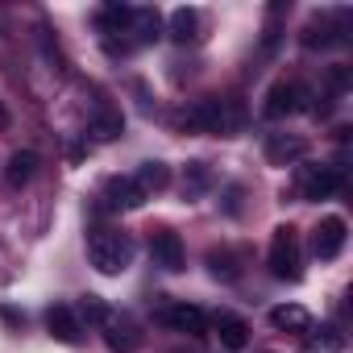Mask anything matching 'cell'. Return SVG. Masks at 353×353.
<instances>
[{
	"label": "cell",
	"instance_id": "1",
	"mask_svg": "<svg viewBox=\"0 0 353 353\" xmlns=\"http://www.w3.org/2000/svg\"><path fill=\"white\" fill-rule=\"evenodd\" d=\"M183 125H188V129H200V133H221V137H233V133H241L245 112H241V104H237V100L204 96V100H196V104L183 112Z\"/></svg>",
	"mask_w": 353,
	"mask_h": 353
},
{
	"label": "cell",
	"instance_id": "2",
	"mask_svg": "<svg viewBox=\"0 0 353 353\" xmlns=\"http://www.w3.org/2000/svg\"><path fill=\"white\" fill-rule=\"evenodd\" d=\"M133 254H137V245H133V237H129L125 229L100 225V229H92V237H88V262H92L100 274H125L129 262H133Z\"/></svg>",
	"mask_w": 353,
	"mask_h": 353
},
{
	"label": "cell",
	"instance_id": "3",
	"mask_svg": "<svg viewBox=\"0 0 353 353\" xmlns=\"http://www.w3.org/2000/svg\"><path fill=\"white\" fill-rule=\"evenodd\" d=\"M270 274L283 283H299L303 279V254H299V233L291 225H279L270 237Z\"/></svg>",
	"mask_w": 353,
	"mask_h": 353
},
{
	"label": "cell",
	"instance_id": "4",
	"mask_svg": "<svg viewBox=\"0 0 353 353\" xmlns=\"http://www.w3.org/2000/svg\"><path fill=\"white\" fill-rule=\"evenodd\" d=\"M307 108H312V104H307V88L295 83V79H283V83H274V88L266 92L262 117H266V121H287V117L307 112Z\"/></svg>",
	"mask_w": 353,
	"mask_h": 353
},
{
	"label": "cell",
	"instance_id": "5",
	"mask_svg": "<svg viewBox=\"0 0 353 353\" xmlns=\"http://www.w3.org/2000/svg\"><path fill=\"white\" fill-rule=\"evenodd\" d=\"M104 345L112 349V353H137L141 349V324L133 320V316H125V312H108L104 316Z\"/></svg>",
	"mask_w": 353,
	"mask_h": 353
},
{
	"label": "cell",
	"instance_id": "6",
	"mask_svg": "<svg viewBox=\"0 0 353 353\" xmlns=\"http://www.w3.org/2000/svg\"><path fill=\"white\" fill-rule=\"evenodd\" d=\"M158 320H162V328L183 332V336H204V332H208V316H204V307H196V303H188V299L166 303V307L158 312Z\"/></svg>",
	"mask_w": 353,
	"mask_h": 353
},
{
	"label": "cell",
	"instance_id": "7",
	"mask_svg": "<svg viewBox=\"0 0 353 353\" xmlns=\"http://www.w3.org/2000/svg\"><path fill=\"white\" fill-rule=\"evenodd\" d=\"M345 188V170L341 166H303L299 170V192L303 200H328Z\"/></svg>",
	"mask_w": 353,
	"mask_h": 353
},
{
	"label": "cell",
	"instance_id": "8",
	"mask_svg": "<svg viewBox=\"0 0 353 353\" xmlns=\"http://www.w3.org/2000/svg\"><path fill=\"white\" fill-rule=\"evenodd\" d=\"M349 38V13H328L320 21H312L303 30V46L307 50H324V46H341Z\"/></svg>",
	"mask_w": 353,
	"mask_h": 353
},
{
	"label": "cell",
	"instance_id": "9",
	"mask_svg": "<svg viewBox=\"0 0 353 353\" xmlns=\"http://www.w3.org/2000/svg\"><path fill=\"white\" fill-rule=\"evenodd\" d=\"M345 237H349V225H345L341 216H324V221L316 225V233H312V254H316L320 262H332V258L345 250Z\"/></svg>",
	"mask_w": 353,
	"mask_h": 353
},
{
	"label": "cell",
	"instance_id": "10",
	"mask_svg": "<svg viewBox=\"0 0 353 353\" xmlns=\"http://www.w3.org/2000/svg\"><path fill=\"white\" fill-rule=\"evenodd\" d=\"M150 254H154V266H162V270H170V274H179L183 262H188L179 233H170V229H158V233L150 237Z\"/></svg>",
	"mask_w": 353,
	"mask_h": 353
},
{
	"label": "cell",
	"instance_id": "11",
	"mask_svg": "<svg viewBox=\"0 0 353 353\" xmlns=\"http://www.w3.org/2000/svg\"><path fill=\"white\" fill-rule=\"evenodd\" d=\"M100 200H104V208H112V212H121V208H141V204H145V196L137 192V183L129 179V174H112V179L100 188Z\"/></svg>",
	"mask_w": 353,
	"mask_h": 353
},
{
	"label": "cell",
	"instance_id": "12",
	"mask_svg": "<svg viewBox=\"0 0 353 353\" xmlns=\"http://www.w3.org/2000/svg\"><path fill=\"white\" fill-rule=\"evenodd\" d=\"M307 154V141L295 137V133H266V162L274 166H291Z\"/></svg>",
	"mask_w": 353,
	"mask_h": 353
},
{
	"label": "cell",
	"instance_id": "13",
	"mask_svg": "<svg viewBox=\"0 0 353 353\" xmlns=\"http://www.w3.org/2000/svg\"><path fill=\"white\" fill-rule=\"evenodd\" d=\"M46 328H50V336H54V341H63V345H79V341H83L79 316H75L67 303H54V307L46 312Z\"/></svg>",
	"mask_w": 353,
	"mask_h": 353
},
{
	"label": "cell",
	"instance_id": "14",
	"mask_svg": "<svg viewBox=\"0 0 353 353\" xmlns=\"http://www.w3.org/2000/svg\"><path fill=\"white\" fill-rule=\"evenodd\" d=\"M129 179L137 183V192L150 200V196H158V192H166L170 188V166L166 162H141L133 174H129Z\"/></svg>",
	"mask_w": 353,
	"mask_h": 353
},
{
	"label": "cell",
	"instance_id": "15",
	"mask_svg": "<svg viewBox=\"0 0 353 353\" xmlns=\"http://www.w3.org/2000/svg\"><path fill=\"white\" fill-rule=\"evenodd\" d=\"M212 324H216V336H221V345H225L229 353H241V349L250 345V324H245L241 316H233V312H221Z\"/></svg>",
	"mask_w": 353,
	"mask_h": 353
},
{
	"label": "cell",
	"instance_id": "16",
	"mask_svg": "<svg viewBox=\"0 0 353 353\" xmlns=\"http://www.w3.org/2000/svg\"><path fill=\"white\" fill-rule=\"evenodd\" d=\"M270 324H274L279 332H312V316H307V307H299V303H279V307H270Z\"/></svg>",
	"mask_w": 353,
	"mask_h": 353
},
{
	"label": "cell",
	"instance_id": "17",
	"mask_svg": "<svg viewBox=\"0 0 353 353\" xmlns=\"http://www.w3.org/2000/svg\"><path fill=\"white\" fill-rule=\"evenodd\" d=\"M125 34H133V42H137V46L158 42V34H162V17H158V9H133V17H129V30H125Z\"/></svg>",
	"mask_w": 353,
	"mask_h": 353
},
{
	"label": "cell",
	"instance_id": "18",
	"mask_svg": "<svg viewBox=\"0 0 353 353\" xmlns=\"http://www.w3.org/2000/svg\"><path fill=\"white\" fill-rule=\"evenodd\" d=\"M34 174H38V154H34V150H17V154L9 158V166H5V179H9L13 188L30 183Z\"/></svg>",
	"mask_w": 353,
	"mask_h": 353
},
{
	"label": "cell",
	"instance_id": "19",
	"mask_svg": "<svg viewBox=\"0 0 353 353\" xmlns=\"http://www.w3.org/2000/svg\"><path fill=\"white\" fill-rule=\"evenodd\" d=\"M170 38L174 42H196L200 38V9H174L170 13Z\"/></svg>",
	"mask_w": 353,
	"mask_h": 353
},
{
	"label": "cell",
	"instance_id": "20",
	"mask_svg": "<svg viewBox=\"0 0 353 353\" xmlns=\"http://www.w3.org/2000/svg\"><path fill=\"white\" fill-rule=\"evenodd\" d=\"M208 270H212V279H221V283H237V279H241V258H237L233 250H212V254H208Z\"/></svg>",
	"mask_w": 353,
	"mask_h": 353
},
{
	"label": "cell",
	"instance_id": "21",
	"mask_svg": "<svg viewBox=\"0 0 353 353\" xmlns=\"http://www.w3.org/2000/svg\"><path fill=\"white\" fill-rule=\"evenodd\" d=\"M92 133H96V141H112V137H121V133H125V121H121V112H112V108H100V117L92 121Z\"/></svg>",
	"mask_w": 353,
	"mask_h": 353
},
{
	"label": "cell",
	"instance_id": "22",
	"mask_svg": "<svg viewBox=\"0 0 353 353\" xmlns=\"http://www.w3.org/2000/svg\"><path fill=\"white\" fill-rule=\"evenodd\" d=\"M129 17H133L129 5H108V9H100V30L104 34H125L129 30Z\"/></svg>",
	"mask_w": 353,
	"mask_h": 353
},
{
	"label": "cell",
	"instance_id": "23",
	"mask_svg": "<svg viewBox=\"0 0 353 353\" xmlns=\"http://www.w3.org/2000/svg\"><path fill=\"white\" fill-rule=\"evenodd\" d=\"M208 183H212V170H208L204 162H192V166H188V183H183V196H188V200H196L200 192H208Z\"/></svg>",
	"mask_w": 353,
	"mask_h": 353
},
{
	"label": "cell",
	"instance_id": "24",
	"mask_svg": "<svg viewBox=\"0 0 353 353\" xmlns=\"http://www.w3.org/2000/svg\"><path fill=\"white\" fill-rule=\"evenodd\" d=\"M316 345H324V349H332V353H341L349 341H345V332L336 328V324H320V336H316Z\"/></svg>",
	"mask_w": 353,
	"mask_h": 353
},
{
	"label": "cell",
	"instance_id": "25",
	"mask_svg": "<svg viewBox=\"0 0 353 353\" xmlns=\"http://www.w3.org/2000/svg\"><path fill=\"white\" fill-rule=\"evenodd\" d=\"M83 312H88V320H96V324H104V316H108V307L100 303V295H88V299H83Z\"/></svg>",
	"mask_w": 353,
	"mask_h": 353
},
{
	"label": "cell",
	"instance_id": "26",
	"mask_svg": "<svg viewBox=\"0 0 353 353\" xmlns=\"http://www.w3.org/2000/svg\"><path fill=\"white\" fill-rule=\"evenodd\" d=\"M0 129H9V108L0 104Z\"/></svg>",
	"mask_w": 353,
	"mask_h": 353
}]
</instances>
